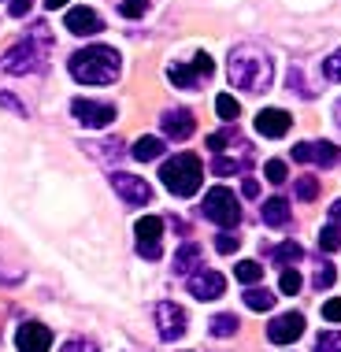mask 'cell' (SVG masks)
<instances>
[{
    "instance_id": "cell-25",
    "label": "cell",
    "mask_w": 341,
    "mask_h": 352,
    "mask_svg": "<svg viewBox=\"0 0 341 352\" xmlns=\"http://www.w3.org/2000/svg\"><path fill=\"white\" fill-rule=\"evenodd\" d=\"M319 249L323 252H338L341 249V226H323V230H319Z\"/></svg>"
},
{
    "instance_id": "cell-38",
    "label": "cell",
    "mask_w": 341,
    "mask_h": 352,
    "mask_svg": "<svg viewBox=\"0 0 341 352\" xmlns=\"http://www.w3.org/2000/svg\"><path fill=\"white\" fill-rule=\"evenodd\" d=\"M85 148H97V156H104V160H119L122 156L119 141H108V145H85Z\"/></svg>"
},
{
    "instance_id": "cell-43",
    "label": "cell",
    "mask_w": 341,
    "mask_h": 352,
    "mask_svg": "<svg viewBox=\"0 0 341 352\" xmlns=\"http://www.w3.org/2000/svg\"><path fill=\"white\" fill-rule=\"evenodd\" d=\"M0 104H4V108H12L15 116H26V108H23V104H19L15 97H8V93H0Z\"/></svg>"
},
{
    "instance_id": "cell-37",
    "label": "cell",
    "mask_w": 341,
    "mask_h": 352,
    "mask_svg": "<svg viewBox=\"0 0 341 352\" xmlns=\"http://www.w3.org/2000/svg\"><path fill=\"white\" fill-rule=\"evenodd\" d=\"M138 256H145V260H160V256H164V245H160V241H138Z\"/></svg>"
},
{
    "instance_id": "cell-28",
    "label": "cell",
    "mask_w": 341,
    "mask_h": 352,
    "mask_svg": "<svg viewBox=\"0 0 341 352\" xmlns=\"http://www.w3.org/2000/svg\"><path fill=\"white\" fill-rule=\"evenodd\" d=\"M263 175H267V182H274V186L289 182V167L282 164V160H267V167H263Z\"/></svg>"
},
{
    "instance_id": "cell-24",
    "label": "cell",
    "mask_w": 341,
    "mask_h": 352,
    "mask_svg": "<svg viewBox=\"0 0 341 352\" xmlns=\"http://www.w3.org/2000/svg\"><path fill=\"white\" fill-rule=\"evenodd\" d=\"M238 316H230V311H223V316H215L212 319V338H234L238 334Z\"/></svg>"
},
{
    "instance_id": "cell-21",
    "label": "cell",
    "mask_w": 341,
    "mask_h": 352,
    "mask_svg": "<svg viewBox=\"0 0 341 352\" xmlns=\"http://www.w3.org/2000/svg\"><path fill=\"white\" fill-rule=\"evenodd\" d=\"M130 152H134V160L148 164V160H160V156H164V141H160V138H138Z\"/></svg>"
},
{
    "instance_id": "cell-29",
    "label": "cell",
    "mask_w": 341,
    "mask_h": 352,
    "mask_svg": "<svg viewBox=\"0 0 341 352\" xmlns=\"http://www.w3.org/2000/svg\"><path fill=\"white\" fill-rule=\"evenodd\" d=\"M316 352H341V330H327L316 338Z\"/></svg>"
},
{
    "instance_id": "cell-31",
    "label": "cell",
    "mask_w": 341,
    "mask_h": 352,
    "mask_svg": "<svg viewBox=\"0 0 341 352\" xmlns=\"http://www.w3.org/2000/svg\"><path fill=\"white\" fill-rule=\"evenodd\" d=\"M215 249H219L223 256H230V252H238V249H241V237H238V234H230V230H219V237H215Z\"/></svg>"
},
{
    "instance_id": "cell-35",
    "label": "cell",
    "mask_w": 341,
    "mask_h": 352,
    "mask_svg": "<svg viewBox=\"0 0 341 352\" xmlns=\"http://www.w3.org/2000/svg\"><path fill=\"white\" fill-rule=\"evenodd\" d=\"M234 138H238L234 130H215V134L208 138V148H212V152H223L226 145H234Z\"/></svg>"
},
{
    "instance_id": "cell-42",
    "label": "cell",
    "mask_w": 341,
    "mask_h": 352,
    "mask_svg": "<svg viewBox=\"0 0 341 352\" xmlns=\"http://www.w3.org/2000/svg\"><path fill=\"white\" fill-rule=\"evenodd\" d=\"M241 193L249 197V201H256V197H260V182H256V178L249 175V178H245V182H241Z\"/></svg>"
},
{
    "instance_id": "cell-12",
    "label": "cell",
    "mask_w": 341,
    "mask_h": 352,
    "mask_svg": "<svg viewBox=\"0 0 341 352\" xmlns=\"http://www.w3.org/2000/svg\"><path fill=\"white\" fill-rule=\"evenodd\" d=\"M186 285H189V293H193L197 300H215V297H223V293H226V278L219 271H208V267L193 271Z\"/></svg>"
},
{
    "instance_id": "cell-7",
    "label": "cell",
    "mask_w": 341,
    "mask_h": 352,
    "mask_svg": "<svg viewBox=\"0 0 341 352\" xmlns=\"http://www.w3.org/2000/svg\"><path fill=\"white\" fill-rule=\"evenodd\" d=\"M293 160L297 164H311V167H338L341 148L334 141H300V145H293Z\"/></svg>"
},
{
    "instance_id": "cell-45",
    "label": "cell",
    "mask_w": 341,
    "mask_h": 352,
    "mask_svg": "<svg viewBox=\"0 0 341 352\" xmlns=\"http://www.w3.org/2000/svg\"><path fill=\"white\" fill-rule=\"evenodd\" d=\"M41 4L49 8V12H56V8H63V4H67V0H41Z\"/></svg>"
},
{
    "instance_id": "cell-34",
    "label": "cell",
    "mask_w": 341,
    "mask_h": 352,
    "mask_svg": "<svg viewBox=\"0 0 341 352\" xmlns=\"http://www.w3.org/2000/svg\"><path fill=\"white\" fill-rule=\"evenodd\" d=\"M297 197H300V201H316V197H319V182H316V178H297Z\"/></svg>"
},
{
    "instance_id": "cell-27",
    "label": "cell",
    "mask_w": 341,
    "mask_h": 352,
    "mask_svg": "<svg viewBox=\"0 0 341 352\" xmlns=\"http://www.w3.org/2000/svg\"><path fill=\"white\" fill-rule=\"evenodd\" d=\"M215 111H219V119L234 122L241 108H238V100H234V97H226V93H219V97H215Z\"/></svg>"
},
{
    "instance_id": "cell-19",
    "label": "cell",
    "mask_w": 341,
    "mask_h": 352,
    "mask_svg": "<svg viewBox=\"0 0 341 352\" xmlns=\"http://www.w3.org/2000/svg\"><path fill=\"white\" fill-rule=\"evenodd\" d=\"M134 234H138V241H160V237H164V219H160V215L138 219V223H134Z\"/></svg>"
},
{
    "instance_id": "cell-44",
    "label": "cell",
    "mask_w": 341,
    "mask_h": 352,
    "mask_svg": "<svg viewBox=\"0 0 341 352\" xmlns=\"http://www.w3.org/2000/svg\"><path fill=\"white\" fill-rule=\"evenodd\" d=\"M330 223H334V226H341V201H334V204H330Z\"/></svg>"
},
{
    "instance_id": "cell-3",
    "label": "cell",
    "mask_w": 341,
    "mask_h": 352,
    "mask_svg": "<svg viewBox=\"0 0 341 352\" xmlns=\"http://www.w3.org/2000/svg\"><path fill=\"white\" fill-rule=\"evenodd\" d=\"M160 178H164V186L175 197H193L204 182V167H201V160H197L193 152H178V156H170L164 164Z\"/></svg>"
},
{
    "instance_id": "cell-9",
    "label": "cell",
    "mask_w": 341,
    "mask_h": 352,
    "mask_svg": "<svg viewBox=\"0 0 341 352\" xmlns=\"http://www.w3.org/2000/svg\"><path fill=\"white\" fill-rule=\"evenodd\" d=\"M186 327H189V319H186V311L178 308L175 300H160L156 304V330H160L164 341H178L186 334Z\"/></svg>"
},
{
    "instance_id": "cell-11",
    "label": "cell",
    "mask_w": 341,
    "mask_h": 352,
    "mask_svg": "<svg viewBox=\"0 0 341 352\" xmlns=\"http://www.w3.org/2000/svg\"><path fill=\"white\" fill-rule=\"evenodd\" d=\"M111 189H116L126 204H148L153 201V186L138 175H126V170H116V175H111Z\"/></svg>"
},
{
    "instance_id": "cell-20",
    "label": "cell",
    "mask_w": 341,
    "mask_h": 352,
    "mask_svg": "<svg viewBox=\"0 0 341 352\" xmlns=\"http://www.w3.org/2000/svg\"><path fill=\"white\" fill-rule=\"evenodd\" d=\"M193 263H201V245L186 241L182 249H178V256H175V274H189V271H193Z\"/></svg>"
},
{
    "instance_id": "cell-33",
    "label": "cell",
    "mask_w": 341,
    "mask_h": 352,
    "mask_svg": "<svg viewBox=\"0 0 341 352\" xmlns=\"http://www.w3.org/2000/svg\"><path fill=\"white\" fill-rule=\"evenodd\" d=\"M323 74H327V82H341V49L323 60Z\"/></svg>"
},
{
    "instance_id": "cell-41",
    "label": "cell",
    "mask_w": 341,
    "mask_h": 352,
    "mask_svg": "<svg viewBox=\"0 0 341 352\" xmlns=\"http://www.w3.org/2000/svg\"><path fill=\"white\" fill-rule=\"evenodd\" d=\"M30 8H34V0H12V19H23V15H30Z\"/></svg>"
},
{
    "instance_id": "cell-4",
    "label": "cell",
    "mask_w": 341,
    "mask_h": 352,
    "mask_svg": "<svg viewBox=\"0 0 341 352\" xmlns=\"http://www.w3.org/2000/svg\"><path fill=\"white\" fill-rule=\"evenodd\" d=\"M52 45L41 41V37L26 34L19 45H12V49L4 52V60H0V67H4L8 74H37L45 67V56H49Z\"/></svg>"
},
{
    "instance_id": "cell-18",
    "label": "cell",
    "mask_w": 341,
    "mask_h": 352,
    "mask_svg": "<svg viewBox=\"0 0 341 352\" xmlns=\"http://www.w3.org/2000/svg\"><path fill=\"white\" fill-rule=\"evenodd\" d=\"M263 223L274 226V230L289 226V204L282 201V197H271V201H263Z\"/></svg>"
},
{
    "instance_id": "cell-23",
    "label": "cell",
    "mask_w": 341,
    "mask_h": 352,
    "mask_svg": "<svg viewBox=\"0 0 341 352\" xmlns=\"http://www.w3.org/2000/svg\"><path fill=\"white\" fill-rule=\"evenodd\" d=\"M271 256H274V263H282V267H289V263L305 260V249H300L297 241H286V245H278V249H271Z\"/></svg>"
},
{
    "instance_id": "cell-8",
    "label": "cell",
    "mask_w": 341,
    "mask_h": 352,
    "mask_svg": "<svg viewBox=\"0 0 341 352\" xmlns=\"http://www.w3.org/2000/svg\"><path fill=\"white\" fill-rule=\"evenodd\" d=\"M249 164H252V148L238 138V141H234V148L215 152V160H212V175H215V178H230V175H238V170H245Z\"/></svg>"
},
{
    "instance_id": "cell-10",
    "label": "cell",
    "mask_w": 341,
    "mask_h": 352,
    "mask_svg": "<svg viewBox=\"0 0 341 352\" xmlns=\"http://www.w3.org/2000/svg\"><path fill=\"white\" fill-rule=\"evenodd\" d=\"M71 116L82 122V126H89V130H104L111 119H116V108L111 104H100V100H85L78 97L71 104Z\"/></svg>"
},
{
    "instance_id": "cell-40",
    "label": "cell",
    "mask_w": 341,
    "mask_h": 352,
    "mask_svg": "<svg viewBox=\"0 0 341 352\" xmlns=\"http://www.w3.org/2000/svg\"><path fill=\"white\" fill-rule=\"evenodd\" d=\"M323 319L327 322H341V300H327L323 304Z\"/></svg>"
},
{
    "instance_id": "cell-16",
    "label": "cell",
    "mask_w": 341,
    "mask_h": 352,
    "mask_svg": "<svg viewBox=\"0 0 341 352\" xmlns=\"http://www.w3.org/2000/svg\"><path fill=\"white\" fill-rule=\"evenodd\" d=\"M63 26H67L71 34H78V37H93V34L104 30L100 15L93 12V8H71L67 19H63Z\"/></svg>"
},
{
    "instance_id": "cell-39",
    "label": "cell",
    "mask_w": 341,
    "mask_h": 352,
    "mask_svg": "<svg viewBox=\"0 0 341 352\" xmlns=\"http://www.w3.org/2000/svg\"><path fill=\"white\" fill-rule=\"evenodd\" d=\"M60 352H97V345H93V341H85V338H74V341H67Z\"/></svg>"
},
{
    "instance_id": "cell-17",
    "label": "cell",
    "mask_w": 341,
    "mask_h": 352,
    "mask_svg": "<svg viewBox=\"0 0 341 352\" xmlns=\"http://www.w3.org/2000/svg\"><path fill=\"white\" fill-rule=\"evenodd\" d=\"M289 126H293V116L282 108H263L260 116H256V130H260L263 138H282V134H289Z\"/></svg>"
},
{
    "instance_id": "cell-6",
    "label": "cell",
    "mask_w": 341,
    "mask_h": 352,
    "mask_svg": "<svg viewBox=\"0 0 341 352\" xmlns=\"http://www.w3.org/2000/svg\"><path fill=\"white\" fill-rule=\"evenodd\" d=\"M215 71V60L208 52H197L193 63H170L167 67V78L178 85V89H201L204 78H212Z\"/></svg>"
},
{
    "instance_id": "cell-32",
    "label": "cell",
    "mask_w": 341,
    "mask_h": 352,
    "mask_svg": "<svg viewBox=\"0 0 341 352\" xmlns=\"http://www.w3.org/2000/svg\"><path fill=\"white\" fill-rule=\"evenodd\" d=\"M334 278H338V271L330 267V263H319V271H316V278H311V285H316V289H330V285H334Z\"/></svg>"
},
{
    "instance_id": "cell-22",
    "label": "cell",
    "mask_w": 341,
    "mask_h": 352,
    "mask_svg": "<svg viewBox=\"0 0 341 352\" xmlns=\"http://www.w3.org/2000/svg\"><path fill=\"white\" fill-rule=\"evenodd\" d=\"M245 304H249L252 311H271L274 308V293L260 289V285H249V289H245Z\"/></svg>"
},
{
    "instance_id": "cell-36",
    "label": "cell",
    "mask_w": 341,
    "mask_h": 352,
    "mask_svg": "<svg viewBox=\"0 0 341 352\" xmlns=\"http://www.w3.org/2000/svg\"><path fill=\"white\" fill-rule=\"evenodd\" d=\"M145 8H148V0H122L119 12L126 19H141V15H145Z\"/></svg>"
},
{
    "instance_id": "cell-1",
    "label": "cell",
    "mask_w": 341,
    "mask_h": 352,
    "mask_svg": "<svg viewBox=\"0 0 341 352\" xmlns=\"http://www.w3.org/2000/svg\"><path fill=\"white\" fill-rule=\"evenodd\" d=\"M226 78L241 93H267L274 82V63L256 45H238L226 60Z\"/></svg>"
},
{
    "instance_id": "cell-13",
    "label": "cell",
    "mask_w": 341,
    "mask_h": 352,
    "mask_svg": "<svg viewBox=\"0 0 341 352\" xmlns=\"http://www.w3.org/2000/svg\"><path fill=\"white\" fill-rule=\"evenodd\" d=\"M300 334H305V316L300 311H286V316L271 319V327H267V338L274 345H293Z\"/></svg>"
},
{
    "instance_id": "cell-2",
    "label": "cell",
    "mask_w": 341,
    "mask_h": 352,
    "mask_svg": "<svg viewBox=\"0 0 341 352\" xmlns=\"http://www.w3.org/2000/svg\"><path fill=\"white\" fill-rule=\"evenodd\" d=\"M71 74L74 82H85V85H108L119 78L122 71V60L116 49H108V45H89V49H78L71 56Z\"/></svg>"
},
{
    "instance_id": "cell-26",
    "label": "cell",
    "mask_w": 341,
    "mask_h": 352,
    "mask_svg": "<svg viewBox=\"0 0 341 352\" xmlns=\"http://www.w3.org/2000/svg\"><path fill=\"white\" fill-rule=\"evenodd\" d=\"M278 285H282V293H286V297H297V293H300V285H305V278H300V271L286 267V271L278 274Z\"/></svg>"
},
{
    "instance_id": "cell-30",
    "label": "cell",
    "mask_w": 341,
    "mask_h": 352,
    "mask_svg": "<svg viewBox=\"0 0 341 352\" xmlns=\"http://www.w3.org/2000/svg\"><path fill=\"white\" fill-rule=\"evenodd\" d=\"M238 278L245 285H256L263 278V267H260V263H252V260H245V263H238Z\"/></svg>"
},
{
    "instance_id": "cell-5",
    "label": "cell",
    "mask_w": 341,
    "mask_h": 352,
    "mask_svg": "<svg viewBox=\"0 0 341 352\" xmlns=\"http://www.w3.org/2000/svg\"><path fill=\"white\" fill-rule=\"evenodd\" d=\"M204 219H212L215 226H238L241 223V201H238V193H230L226 186L208 189V197H204Z\"/></svg>"
},
{
    "instance_id": "cell-14",
    "label": "cell",
    "mask_w": 341,
    "mask_h": 352,
    "mask_svg": "<svg viewBox=\"0 0 341 352\" xmlns=\"http://www.w3.org/2000/svg\"><path fill=\"white\" fill-rule=\"evenodd\" d=\"M52 345V330L41 327V322H23L15 334V349L19 352H49Z\"/></svg>"
},
{
    "instance_id": "cell-15",
    "label": "cell",
    "mask_w": 341,
    "mask_h": 352,
    "mask_svg": "<svg viewBox=\"0 0 341 352\" xmlns=\"http://www.w3.org/2000/svg\"><path fill=\"white\" fill-rule=\"evenodd\" d=\"M160 126H164V134L170 141H186L197 130V119H193V111H186V108H170V111H164Z\"/></svg>"
},
{
    "instance_id": "cell-46",
    "label": "cell",
    "mask_w": 341,
    "mask_h": 352,
    "mask_svg": "<svg viewBox=\"0 0 341 352\" xmlns=\"http://www.w3.org/2000/svg\"><path fill=\"white\" fill-rule=\"evenodd\" d=\"M334 116H338V126H341V100H338V108H334Z\"/></svg>"
}]
</instances>
